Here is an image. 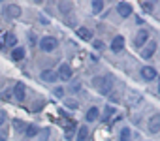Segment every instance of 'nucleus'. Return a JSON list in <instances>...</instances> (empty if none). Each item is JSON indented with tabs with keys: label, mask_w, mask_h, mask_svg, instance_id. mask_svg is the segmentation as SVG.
Returning a JSON list of instances; mask_svg holds the SVG:
<instances>
[{
	"label": "nucleus",
	"mask_w": 160,
	"mask_h": 141,
	"mask_svg": "<svg viewBox=\"0 0 160 141\" xmlns=\"http://www.w3.org/2000/svg\"><path fill=\"white\" fill-rule=\"evenodd\" d=\"M92 85L94 87H98V92L100 94H104V96H108V94H111V90H113V85H115V77L113 75H98V77H94L92 79Z\"/></svg>",
	"instance_id": "nucleus-1"
},
{
	"label": "nucleus",
	"mask_w": 160,
	"mask_h": 141,
	"mask_svg": "<svg viewBox=\"0 0 160 141\" xmlns=\"http://www.w3.org/2000/svg\"><path fill=\"white\" fill-rule=\"evenodd\" d=\"M38 47L43 51V53H53L57 47H58V40L55 36H43L40 41H38Z\"/></svg>",
	"instance_id": "nucleus-2"
},
{
	"label": "nucleus",
	"mask_w": 160,
	"mask_h": 141,
	"mask_svg": "<svg viewBox=\"0 0 160 141\" xmlns=\"http://www.w3.org/2000/svg\"><path fill=\"white\" fill-rule=\"evenodd\" d=\"M21 13H23V10H21V6H17V4H6V6H4V15H6V19H17V17H21Z\"/></svg>",
	"instance_id": "nucleus-3"
},
{
	"label": "nucleus",
	"mask_w": 160,
	"mask_h": 141,
	"mask_svg": "<svg viewBox=\"0 0 160 141\" xmlns=\"http://www.w3.org/2000/svg\"><path fill=\"white\" fill-rule=\"evenodd\" d=\"M147 41H149V30H147V28L138 30V34L134 36V47H136V49H141Z\"/></svg>",
	"instance_id": "nucleus-4"
},
{
	"label": "nucleus",
	"mask_w": 160,
	"mask_h": 141,
	"mask_svg": "<svg viewBox=\"0 0 160 141\" xmlns=\"http://www.w3.org/2000/svg\"><path fill=\"white\" fill-rule=\"evenodd\" d=\"M12 92H13V98H15L17 102H25V98H27V87H25V83L17 81V83L13 85Z\"/></svg>",
	"instance_id": "nucleus-5"
},
{
	"label": "nucleus",
	"mask_w": 160,
	"mask_h": 141,
	"mask_svg": "<svg viewBox=\"0 0 160 141\" xmlns=\"http://www.w3.org/2000/svg\"><path fill=\"white\" fill-rule=\"evenodd\" d=\"M57 75L62 79V81H70L72 79V75H73V72H72V66L70 64H60L58 66V72H57Z\"/></svg>",
	"instance_id": "nucleus-6"
},
{
	"label": "nucleus",
	"mask_w": 160,
	"mask_h": 141,
	"mask_svg": "<svg viewBox=\"0 0 160 141\" xmlns=\"http://www.w3.org/2000/svg\"><path fill=\"white\" fill-rule=\"evenodd\" d=\"M132 12H134V8H132L130 2H119V4H117V13H119L122 19H128V17L132 15Z\"/></svg>",
	"instance_id": "nucleus-7"
},
{
	"label": "nucleus",
	"mask_w": 160,
	"mask_h": 141,
	"mask_svg": "<svg viewBox=\"0 0 160 141\" xmlns=\"http://www.w3.org/2000/svg\"><path fill=\"white\" fill-rule=\"evenodd\" d=\"M141 100H143V96H141L138 90H128V92H126V104H128L130 107L139 105V104H141Z\"/></svg>",
	"instance_id": "nucleus-8"
},
{
	"label": "nucleus",
	"mask_w": 160,
	"mask_h": 141,
	"mask_svg": "<svg viewBox=\"0 0 160 141\" xmlns=\"http://www.w3.org/2000/svg\"><path fill=\"white\" fill-rule=\"evenodd\" d=\"M147 130H149L151 134H158V132H160V113H154V115L149 119Z\"/></svg>",
	"instance_id": "nucleus-9"
},
{
	"label": "nucleus",
	"mask_w": 160,
	"mask_h": 141,
	"mask_svg": "<svg viewBox=\"0 0 160 141\" xmlns=\"http://www.w3.org/2000/svg\"><path fill=\"white\" fill-rule=\"evenodd\" d=\"M141 77H143L145 81H152V79L158 77V74H156V70H154L152 66H143V68H141Z\"/></svg>",
	"instance_id": "nucleus-10"
},
{
	"label": "nucleus",
	"mask_w": 160,
	"mask_h": 141,
	"mask_svg": "<svg viewBox=\"0 0 160 141\" xmlns=\"http://www.w3.org/2000/svg\"><path fill=\"white\" fill-rule=\"evenodd\" d=\"M64 126H66V132H64V137L70 141V139H73V135H75V130H77V122L75 120H66L64 122Z\"/></svg>",
	"instance_id": "nucleus-11"
},
{
	"label": "nucleus",
	"mask_w": 160,
	"mask_h": 141,
	"mask_svg": "<svg viewBox=\"0 0 160 141\" xmlns=\"http://www.w3.org/2000/svg\"><path fill=\"white\" fill-rule=\"evenodd\" d=\"M58 12L62 15H70L73 12V2H70V0H60L58 2Z\"/></svg>",
	"instance_id": "nucleus-12"
},
{
	"label": "nucleus",
	"mask_w": 160,
	"mask_h": 141,
	"mask_svg": "<svg viewBox=\"0 0 160 141\" xmlns=\"http://www.w3.org/2000/svg\"><path fill=\"white\" fill-rule=\"evenodd\" d=\"M109 47H111L113 53H121V51L124 49V38H122V36H115Z\"/></svg>",
	"instance_id": "nucleus-13"
},
{
	"label": "nucleus",
	"mask_w": 160,
	"mask_h": 141,
	"mask_svg": "<svg viewBox=\"0 0 160 141\" xmlns=\"http://www.w3.org/2000/svg\"><path fill=\"white\" fill-rule=\"evenodd\" d=\"M75 34L81 38V40H85V41H91V40H92V30L87 28V27H79V28L75 30Z\"/></svg>",
	"instance_id": "nucleus-14"
},
{
	"label": "nucleus",
	"mask_w": 160,
	"mask_h": 141,
	"mask_svg": "<svg viewBox=\"0 0 160 141\" xmlns=\"http://www.w3.org/2000/svg\"><path fill=\"white\" fill-rule=\"evenodd\" d=\"M57 79H58V75H57L55 70H43V72H42V81H45V83H55Z\"/></svg>",
	"instance_id": "nucleus-15"
},
{
	"label": "nucleus",
	"mask_w": 160,
	"mask_h": 141,
	"mask_svg": "<svg viewBox=\"0 0 160 141\" xmlns=\"http://www.w3.org/2000/svg\"><path fill=\"white\" fill-rule=\"evenodd\" d=\"M154 51H156V41H149V43H145V49L141 51V56L147 60L154 55Z\"/></svg>",
	"instance_id": "nucleus-16"
},
{
	"label": "nucleus",
	"mask_w": 160,
	"mask_h": 141,
	"mask_svg": "<svg viewBox=\"0 0 160 141\" xmlns=\"http://www.w3.org/2000/svg\"><path fill=\"white\" fill-rule=\"evenodd\" d=\"M25 55H27L25 47L17 45V47H13V51H12V60H13V62H21V60L25 58Z\"/></svg>",
	"instance_id": "nucleus-17"
},
{
	"label": "nucleus",
	"mask_w": 160,
	"mask_h": 141,
	"mask_svg": "<svg viewBox=\"0 0 160 141\" xmlns=\"http://www.w3.org/2000/svg\"><path fill=\"white\" fill-rule=\"evenodd\" d=\"M98 117H100V109H98V107H91V109L85 113L87 122H94V120H98Z\"/></svg>",
	"instance_id": "nucleus-18"
},
{
	"label": "nucleus",
	"mask_w": 160,
	"mask_h": 141,
	"mask_svg": "<svg viewBox=\"0 0 160 141\" xmlns=\"http://www.w3.org/2000/svg\"><path fill=\"white\" fill-rule=\"evenodd\" d=\"M89 135V126H79L77 134H75V141H85Z\"/></svg>",
	"instance_id": "nucleus-19"
},
{
	"label": "nucleus",
	"mask_w": 160,
	"mask_h": 141,
	"mask_svg": "<svg viewBox=\"0 0 160 141\" xmlns=\"http://www.w3.org/2000/svg\"><path fill=\"white\" fill-rule=\"evenodd\" d=\"M13 47V45H17V36L13 34V32H8L6 36H4V47Z\"/></svg>",
	"instance_id": "nucleus-20"
},
{
	"label": "nucleus",
	"mask_w": 160,
	"mask_h": 141,
	"mask_svg": "<svg viewBox=\"0 0 160 141\" xmlns=\"http://www.w3.org/2000/svg\"><path fill=\"white\" fill-rule=\"evenodd\" d=\"M64 105H66L70 111H77V109H79V102L73 100V98H64Z\"/></svg>",
	"instance_id": "nucleus-21"
},
{
	"label": "nucleus",
	"mask_w": 160,
	"mask_h": 141,
	"mask_svg": "<svg viewBox=\"0 0 160 141\" xmlns=\"http://www.w3.org/2000/svg\"><path fill=\"white\" fill-rule=\"evenodd\" d=\"M25 134H27V137H36V135L40 134V128H38L36 124H28V126L25 128Z\"/></svg>",
	"instance_id": "nucleus-22"
},
{
	"label": "nucleus",
	"mask_w": 160,
	"mask_h": 141,
	"mask_svg": "<svg viewBox=\"0 0 160 141\" xmlns=\"http://www.w3.org/2000/svg\"><path fill=\"white\" fill-rule=\"evenodd\" d=\"M119 141H132V130L128 126H124L121 130V135H119Z\"/></svg>",
	"instance_id": "nucleus-23"
},
{
	"label": "nucleus",
	"mask_w": 160,
	"mask_h": 141,
	"mask_svg": "<svg viewBox=\"0 0 160 141\" xmlns=\"http://www.w3.org/2000/svg\"><path fill=\"white\" fill-rule=\"evenodd\" d=\"M0 100H2V102H12V100H13V92H12V89H6V90L0 92Z\"/></svg>",
	"instance_id": "nucleus-24"
},
{
	"label": "nucleus",
	"mask_w": 160,
	"mask_h": 141,
	"mask_svg": "<svg viewBox=\"0 0 160 141\" xmlns=\"http://www.w3.org/2000/svg\"><path fill=\"white\" fill-rule=\"evenodd\" d=\"M102 10H104V0H92V12L100 13Z\"/></svg>",
	"instance_id": "nucleus-25"
},
{
	"label": "nucleus",
	"mask_w": 160,
	"mask_h": 141,
	"mask_svg": "<svg viewBox=\"0 0 160 141\" xmlns=\"http://www.w3.org/2000/svg\"><path fill=\"white\" fill-rule=\"evenodd\" d=\"M13 128H15L17 132H23V130L27 128V124H25L21 119H13Z\"/></svg>",
	"instance_id": "nucleus-26"
},
{
	"label": "nucleus",
	"mask_w": 160,
	"mask_h": 141,
	"mask_svg": "<svg viewBox=\"0 0 160 141\" xmlns=\"http://www.w3.org/2000/svg\"><path fill=\"white\" fill-rule=\"evenodd\" d=\"M53 94H55L57 98H64V87H55V89H53Z\"/></svg>",
	"instance_id": "nucleus-27"
},
{
	"label": "nucleus",
	"mask_w": 160,
	"mask_h": 141,
	"mask_svg": "<svg viewBox=\"0 0 160 141\" xmlns=\"http://www.w3.org/2000/svg\"><path fill=\"white\" fill-rule=\"evenodd\" d=\"M111 115H115V107L113 105H108L106 107V113H104V120H108V117H111Z\"/></svg>",
	"instance_id": "nucleus-28"
},
{
	"label": "nucleus",
	"mask_w": 160,
	"mask_h": 141,
	"mask_svg": "<svg viewBox=\"0 0 160 141\" xmlns=\"http://www.w3.org/2000/svg\"><path fill=\"white\" fill-rule=\"evenodd\" d=\"M141 8H143L145 12H152V8H154V4H152V2H141Z\"/></svg>",
	"instance_id": "nucleus-29"
},
{
	"label": "nucleus",
	"mask_w": 160,
	"mask_h": 141,
	"mask_svg": "<svg viewBox=\"0 0 160 141\" xmlns=\"http://www.w3.org/2000/svg\"><path fill=\"white\" fill-rule=\"evenodd\" d=\"M6 120H8V113H6L4 109H0V126H2Z\"/></svg>",
	"instance_id": "nucleus-30"
},
{
	"label": "nucleus",
	"mask_w": 160,
	"mask_h": 141,
	"mask_svg": "<svg viewBox=\"0 0 160 141\" xmlns=\"http://www.w3.org/2000/svg\"><path fill=\"white\" fill-rule=\"evenodd\" d=\"M92 47H94L96 51H100V49H104V43H102L100 40H94V41H92Z\"/></svg>",
	"instance_id": "nucleus-31"
},
{
	"label": "nucleus",
	"mask_w": 160,
	"mask_h": 141,
	"mask_svg": "<svg viewBox=\"0 0 160 141\" xmlns=\"http://www.w3.org/2000/svg\"><path fill=\"white\" fill-rule=\"evenodd\" d=\"M0 141H8V130L0 128Z\"/></svg>",
	"instance_id": "nucleus-32"
},
{
	"label": "nucleus",
	"mask_w": 160,
	"mask_h": 141,
	"mask_svg": "<svg viewBox=\"0 0 160 141\" xmlns=\"http://www.w3.org/2000/svg\"><path fill=\"white\" fill-rule=\"evenodd\" d=\"M28 40H30V43H32V45H36V43H38V40H36V36H34L32 32L28 34Z\"/></svg>",
	"instance_id": "nucleus-33"
},
{
	"label": "nucleus",
	"mask_w": 160,
	"mask_h": 141,
	"mask_svg": "<svg viewBox=\"0 0 160 141\" xmlns=\"http://www.w3.org/2000/svg\"><path fill=\"white\" fill-rule=\"evenodd\" d=\"M58 115H62V117H66V120H72V117L64 111V109H58Z\"/></svg>",
	"instance_id": "nucleus-34"
},
{
	"label": "nucleus",
	"mask_w": 160,
	"mask_h": 141,
	"mask_svg": "<svg viewBox=\"0 0 160 141\" xmlns=\"http://www.w3.org/2000/svg\"><path fill=\"white\" fill-rule=\"evenodd\" d=\"M40 23H42V25H49V19L43 17V15H40Z\"/></svg>",
	"instance_id": "nucleus-35"
},
{
	"label": "nucleus",
	"mask_w": 160,
	"mask_h": 141,
	"mask_svg": "<svg viewBox=\"0 0 160 141\" xmlns=\"http://www.w3.org/2000/svg\"><path fill=\"white\" fill-rule=\"evenodd\" d=\"M4 49V40H0V51Z\"/></svg>",
	"instance_id": "nucleus-36"
},
{
	"label": "nucleus",
	"mask_w": 160,
	"mask_h": 141,
	"mask_svg": "<svg viewBox=\"0 0 160 141\" xmlns=\"http://www.w3.org/2000/svg\"><path fill=\"white\" fill-rule=\"evenodd\" d=\"M158 90H160V85H158Z\"/></svg>",
	"instance_id": "nucleus-37"
},
{
	"label": "nucleus",
	"mask_w": 160,
	"mask_h": 141,
	"mask_svg": "<svg viewBox=\"0 0 160 141\" xmlns=\"http://www.w3.org/2000/svg\"><path fill=\"white\" fill-rule=\"evenodd\" d=\"M0 32H2V28H0Z\"/></svg>",
	"instance_id": "nucleus-38"
}]
</instances>
